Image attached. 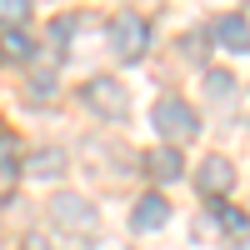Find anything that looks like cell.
<instances>
[{
	"instance_id": "6da1fadb",
	"label": "cell",
	"mask_w": 250,
	"mask_h": 250,
	"mask_svg": "<svg viewBox=\"0 0 250 250\" xmlns=\"http://www.w3.org/2000/svg\"><path fill=\"white\" fill-rule=\"evenodd\" d=\"M85 105L100 120H125L130 115V90H125L115 75H90L85 80Z\"/></svg>"
},
{
	"instance_id": "7a4b0ae2",
	"label": "cell",
	"mask_w": 250,
	"mask_h": 250,
	"mask_svg": "<svg viewBox=\"0 0 250 250\" xmlns=\"http://www.w3.org/2000/svg\"><path fill=\"white\" fill-rule=\"evenodd\" d=\"M145 45H150V25H145V15L140 10H115V20H110V50L120 60H140Z\"/></svg>"
},
{
	"instance_id": "3957f363",
	"label": "cell",
	"mask_w": 250,
	"mask_h": 250,
	"mask_svg": "<svg viewBox=\"0 0 250 250\" xmlns=\"http://www.w3.org/2000/svg\"><path fill=\"white\" fill-rule=\"evenodd\" d=\"M150 120H155V130H160L165 140H170V145H185V140H190V135L200 130V120H195V110L185 105V100H175V95H170V100H160Z\"/></svg>"
},
{
	"instance_id": "277c9868",
	"label": "cell",
	"mask_w": 250,
	"mask_h": 250,
	"mask_svg": "<svg viewBox=\"0 0 250 250\" xmlns=\"http://www.w3.org/2000/svg\"><path fill=\"white\" fill-rule=\"evenodd\" d=\"M50 220L65 225V230H95V205L80 195H55L50 200Z\"/></svg>"
},
{
	"instance_id": "5b68a950",
	"label": "cell",
	"mask_w": 250,
	"mask_h": 250,
	"mask_svg": "<svg viewBox=\"0 0 250 250\" xmlns=\"http://www.w3.org/2000/svg\"><path fill=\"white\" fill-rule=\"evenodd\" d=\"M195 185H200L205 195H230V185H235V165L225 160V155H205V165H200Z\"/></svg>"
},
{
	"instance_id": "8992f818",
	"label": "cell",
	"mask_w": 250,
	"mask_h": 250,
	"mask_svg": "<svg viewBox=\"0 0 250 250\" xmlns=\"http://www.w3.org/2000/svg\"><path fill=\"white\" fill-rule=\"evenodd\" d=\"M215 45H220V50H235V55L250 50V20H245L240 10H230V15L215 20Z\"/></svg>"
},
{
	"instance_id": "52a82bcc",
	"label": "cell",
	"mask_w": 250,
	"mask_h": 250,
	"mask_svg": "<svg viewBox=\"0 0 250 250\" xmlns=\"http://www.w3.org/2000/svg\"><path fill=\"white\" fill-rule=\"evenodd\" d=\"M165 220H170V205H165V195H140L135 210H130V230L150 235V230H160Z\"/></svg>"
},
{
	"instance_id": "ba28073f",
	"label": "cell",
	"mask_w": 250,
	"mask_h": 250,
	"mask_svg": "<svg viewBox=\"0 0 250 250\" xmlns=\"http://www.w3.org/2000/svg\"><path fill=\"white\" fill-rule=\"evenodd\" d=\"M145 170H150L160 185H165V180H175V175H180V155H175V145H165V150H150V155H145Z\"/></svg>"
},
{
	"instance_id": "9c48e42d",
	"label": "cell",
	"mask_w": 250,
	"mask_h": 250,
	"mask_svg": "<svg viewBox=\"0 0 250 250\" xmlns=\"http://www.w3.org/2000/svg\"><path fill=\"white\" fill-rule=\"evenodd\" d=\"M25 170L35 180H60V175H65V155H60V150H40V155H30Z\"/></svg>"
},
{
	"instance_id": "30bf717a",
	"label": "cell",
	"mask_w": 250,
	"mask_h": 250,
	"mask_svg": "<svg viewBox=\"0 0 250 250\" xmlns=\"http://www.w3.org/2000/svg\"><path fill=\"white\" fill-rule=\"evenodd\" d=\"M30 20V0H0V25H25Z\"/></svg>"
},
{
	"instance_id": "8fae6325",
	"label": "cell",
	"mask_w": 250,
	"mask_h": 250,
	"mask_svg": "<svg viewBox=\"0 0 250 250\" xmlns=\"http://www.w3.org/2000/svg\"><path fill=\"white\" fill-rule=\"evenodd\" d=\"M230 90H235L230 70H210V75H205V95H210V100H230Z\"/></svg>"
},
{
	"instance_id": "7c38bea8",
	"label": "cell",
	"mask_w": 250,
	"mask_h": 250,
	"mask_svg": "<svg viewBox=\"0 0 250 250\" xmlns=\"http://www.w3.org/2000/svg\"><path fill=\"white\" fill-rule=\"evenodd\" d=\"M15 170H20V165H15V145H0V190L15 180Z\"/></svg>"
},
{
	"instance_id": "4fadbf2b",
	"label": "cell",
	"mask_w": 250,
	"mask_h": 250,
	"mask_svg": "<svg viewBox=\"0 0 250 250\" xmlns=\"http://www.w3.org/2000/svg\"><path fill=\"white\" fill-rule=\"evenodd\" d=\"M5 55H30V40L20 30H5Z\"/></svg>"
},
{
	"instance_id": "5bb4252c",
	"label": "cell",
	"mask_w": 250,
	"mask_h": 250,
	"mask_svg": "<svg viewBox=\"0 0 250 250\" xmlns=\"http://www.w3.org/2000/svg\"><path fill=\"white\" fill-rule=\"evenodd\" d=\"M90 250H130V245H125V240H115V235H100Z\"/></svg>"
},
{
	"instance_id": "9a60e30c",
	"label": "cell",
	"mask_w": 250,
	"mask_h": 250,
	"mask_svg": "<svg viewBox=\"0 0 250 250\" xmlns=\"http://www.w3.org/2000/svg\"><path fill=\"white\" fill-rule=\"evenodd\" d=\"M220 220H225V225H230V230H235V235H240V230H245V220H240V215H235V210H220Z\"/></svg>"
}]
</instances>
